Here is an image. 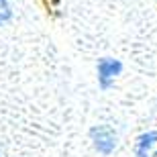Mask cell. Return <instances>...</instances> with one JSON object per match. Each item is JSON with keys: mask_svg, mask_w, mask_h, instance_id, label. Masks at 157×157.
<instances>
[{"mask_svg": "<svg viewBox=\"0 0 157 157\" xmlns=\"http://www.w3.org/2000/svg\"><path fill=\"white\" fill-rule=\"evenodd\" d=\"M135 155L137 157H157V131L143 133L137 139Z\"/></svg>", "mask_w": 157, "mask_h": 157, "instance_id": "obj_3", "label": "cell"}, {"mask_svg": "<svg viewBox=\"0 0 157 157\" xmlns=\"http://www.w3.org/2000/svg\"><path fill=\"white\" fill-rule=\"evenodd\" d=\"M10 18H12V10H10L8 0H0V25L8 23Z\"/></svg>", "mask_w": 157, "mask_h": 157, "instance_id": "obj_4", "label": "cell"}, {"mask_svg": "<svg viewBox=\"0 0 157 157\" xmlns=\"http://www.w3.org/2000/svg\"><path fill=\"white\" fill-rule=\"evenodd\" d=\"M90 139L94 149L102 155H110L117 149V131L110 124H96L90 128Z\"/></svg>", "mask_w": 157, "mask_h": 157, "instance_id": "obj_1", "label": "cell"}, {"mask_svg": "<svg viewBox=\"0 0 157 157\" xmlns=\"http://www.w3.org/2000/svg\"><path fill=\"white\" fill-rule=\"evenodd\" d=\"M96 71H98V86L102 90H108L114 84V80L121 76L122 63L114 57H100L96 63Z\"/></svg>", "mask_w": 157, "mask_h": 157, "instance_id": "obj_2", "label": "cell"}]
</instances>
